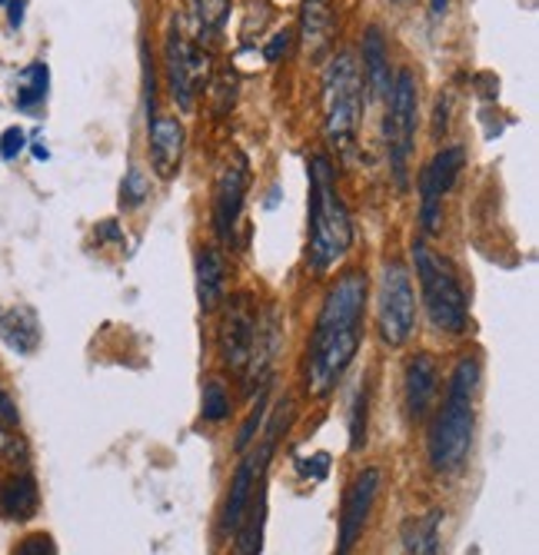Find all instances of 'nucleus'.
<instances>
[{
  "label": "nucleus",
  "mask_w": 539,
  "mask_h": 555,
  "mask_svg": "<svg viewBox=\"0 0 539 555\" xmlns=\"http://www.w3.org/2000/svg\"><path fill=\"white\" fill-rule=\"evenodd\" d=\"M410 254L429 326L439 336H463L470 326V296L463 289L460 270L447 254L426 246V240H413Z\"/></svg>",
  "instance_id": "nucleus-4"
},
{
  "label": "nucleus",
  "mask_w": 539,
  "mask_h": 555,
  "mask_svg": "<svg viewBox=\"0 0 539 555\" xmlns=\"http://www.w3.org/2000/svg\"><path fill=\"white\" fill-rule=\"evenodd\" d=\"M220 307H227L223 320H220V333H217L220 360H223V370L243 376V370H247V363H251L254 339H257V323H260L257 296L251 289H240L227 302H220Z\"/></svg>",
  "instance_id": "nucleus-10"
},
{
  "label": "nucleus",
  "mask_w": 539,
  "mask_h": 555,
  "mask_svg": "<svg viewBox=\"0 0 539 555\" xmlns=\"http://www.w3.org/2000/svg\"><path fill=\"white\" fill-rule=\"evenodd\" d=\"M367 426H370V383H360L350 406V452H360L367 446Z\"/></svg>",
  "instance_id": "nucleus-26"
},
{
  "label": "nucleus",
  "mask_w": 539,
  "mask_h": 555,
  "mask_svg": "<svg viewBox=\"0 0 539 555\" xmlns=\"http://www.w3.org/2000/svg\"><path fill=\"white\" fill-rule=\"evenodd\" d=\"M47 93H51V67H47L43 61H34V64H27L24 70H21V77H17V93H14V104L21 107V111H37L43 100H47Z\"/></svg>",
  "instance_id": "nucleus-23"
},
{
  "label": "nucleus",
  "mask_w": 539,
  "mask_h": 555,
  "mask_svg": "<svg viewBox=\"0 0 539 555\" xmlns=\"http://www.w3.org/2000/svg\"><path fill=\"white\" fill-rule=\"evenodd\" d=\"M273 449H277V426L264 436L260 449H247L240 456V466L230 479L227 499H223V509H220V535H233L247 516L254 492L260 482H267V466L273 460Z\"/></svg>",
  "instance_id": "nucleus-11"
},
{
  "label": "nucleus",
  "mask_w": 539,
  "mask_h": 555,
  "mask_svg": "<svg viewBox=\"0 0 539 555\" xmlns=\"http://www.w3.org/2000/svg\"><path fill=\"white\" fill-rule=\"evenodd\" d=\"M251 190V160L243 150H230L223 160L217 183H214V233L227 243L233 240L240 217H243V199Z\"/></svg>",
  "instance_id": "nucleus-13"
},
{
  "label": "nucleus",
  "mask_w": 539,
  "mask_h": 555,
  "mask_svg": "<svg viewBox=\"0 0 539 555\" xmlns=\"http://www.w3.org/2000/svg\"><path fill=\"white\" fill-rule=\"evenodd\" d=\"M267 396H270V389L264 386L260 389V399H257V406L251 410V416H247V423L240 426V433H236V439H233V452L236 456H243L251 446H254V439H257V433H260V426H264V420H267Z\"/></svg>",
  "instance_id": "nucleus-27"
},
{
  "label": "nucleus",
  "mask_w": 539,
  "mask_h": 555,
  "mask_svg": "<svg viewBox=\"0 0 539 555\" xmlns=\"http://www.w3.org/2000/svg\"><path fill=\"white\" fill-rule=\"evenodd\" d=\"M479 383H483L479 357L463 352L447 376L444 399H439V406L433 410L429 433H426V460H429V469L439 476L460 473L470 460V449L476 439Z\"/></svg>",
  "instance_id": "nucleus-2"
},
{
  "label": "nucleus",
  "mask_w": 539,
  "mask_h": 555,
  "mask_svg": "<svg viewBox=\"0 0 539 555\" xmlns=\"http://www.w3.org/2000/svg\"><path fill=\"white\" fill-rule=\"evenodd\" d=\"M383 143L389 173L397 190H410V164L416 150V127H420V83L413 70H397L394 87L383 100Z\"/></svg>",
  "instance_id": "nucleus-6"
},
{
  "label": "nucleus",
  "mask_w": 539,
  "mask_h": 555,
  "mask_svg": "<svg viewBox=\"0 0 539 555\" xmlns=\"http://www.w3.org/2000/svg\"><path fill=\"white\" fill-rule=\"evenodd\" d=\"M264 526H267V482L257 486L247 516H243L236 535V555H260L264 552Z\"/></svg>",
  "instance_id": "nucleus-21"
},
{
  "label": "nucleus",
  "mask_w": 539,
  "mask_h": 555,
  "mask_svg": "<svg viewBox=\"0 0 539 555\" xmlns=\"http://www.w3.org/2000/svg\"><path fill=\"white\" fill-rule=\"evenodd\" d=\"M0 8H8V21H11V27H14V30L24 24V14H27V0H0Z\"/></svg>",
  "instance_id": "nucleus-35"
},
{
  "label": "nucleus",
  "mask_w": 539,
  "mask_h": 555,
  "mask_svg": "<svg viewBox=\"0 0 539 555\" xmlns=\"http://www.w3.org/2000/svg\"><path fill=\"white\" fill-rule=\"evenodd\" d=\"M210 104H214V117H227L236 104V77L230 70H223L214 87H210Z\"/></svg>",
  "instance_id": "nucleus-29"
},
{
  "label": "nucleus",
  "mask_w": 539,
  "mask_h": 555,
  "mask_svg": "<svg viewBox=\"0 0 539 555\" xmlns=\"http://www.w3.org/2000/svg\"><path fill=\"white\" fill-rule=\"evenodd\" d=\"M0 339H4L8 349H14L17 357H34L40 349V339H43V326H40V317L34 307H11L0 313Z\"/></svg>",
  "instance_id": "nucleus-19"
},
{
  "label": "nucleus",
  "mask_w": 539,
  "mask_h": 555,
  "mask_svg": "<svg viewBox=\"0 0 539 555\" xmlns=\"http://www.w3.org/2000/svg\"><path fill=\"white\" fill-rule=\"evenodd\" d=\"M370 273L343 270L323 293L304 352V389L310 399H330L354 366L367 333Z\"/></svg>",
  "instance_id": "nucleus-1"
},
{
  "label": "nucleus",
  "mask_w": 539,
  "mask_h": 555,
  "mask_svg": "<svg viewBox=\"0 0 539 555\" xmlns=\"http://www.w3.org/2000/svg\"><path fill=\"white\" fill-rule=\"evenodd\" d=\"M363 74L350 50H339L323 67V133L336 154H350L357 146L363 120Z\"/></svg>",
  "instance_id": "nucleus-5"
},
{
  "label": "nucleus",
  "mask_w": 539,
  "mask_h": 555,
  "mask_svg": "<svg viewBox=\"0 0 539 555\" xmlns=\"http://www.w3.org/2000/svg\"><path fill=\"white\" fill-rule=\"evenodd\" d=\"M466 167V150L460 143L439 146L429 157V164L420 170L416 190H420V227L426 236H433L444 223V199L450 196V190L457 186L460 173Z\"/></svg>",
  "instance_id": "nucleus-9"
},
{
  "label": "nucleus",
  "mask_w": 539,
  "mask_h": 555,
  "mask_svg": "<svg viewBox=\"0 0 539 555\" xmlns=\"http://www.w3.org/2000/svg\"><path fill=\"white\" fill-rule=\"evenodd\" d=\"M11 555H57V542L51 532H30L14 545Z\"/></svg>",
  "instance_id": "nucleus-30"
},
{
  "label": "nucleus",
  "mask_w": 539,
  "mask_h": 555,
  "mask_svg": "<svg viewBox=\"0 0 539 555\" xmlns=\"http://www.w3.org/2000/svg\"><path fill=\"white\" fill-rule=\"evenodd\" d=\"M376 333L383 346L400 349L416 333V289L403 260H386L376 283Z\"/></svg>",
  "instance_id": "nucleus-7"
},
{
  "label": "nucleus",
  "mask_w": 539,
  "mask_h": 555,
  "mask_svg": "<svg viewBox=\"0 0 539 555\" xmlns=\"http://www.w3.org/2000/svg\"><path fill=\"white\" fill-rule=\"evenodd\" d=\"M0 456L11 463H21V466L27 463V442L4 423H0Z\"/></svg>",
  "instance_id": "nucleus-31"
},
{
  "label": "nucleus",
  "mask_w": 539,
  "mask_h": 555,
  "mask_svg": "<svg viewBox=\"0 0 539 555\" xmlns=\"http://www.w3.org/2000/svg\"><path fill=\"white\" fill-rule=\"evenodd\" d=\"M310 173V207H307V267L323 276L336 263L350 257L357 230L347 199L336 186V173L326 154H313L307 164Z\"/></svg>",
  "instance_id": "nucleus-3"
},
{
  "label": "nucleus",
  "mask_w": 539,
  "mask_h": 555,
  "mask_svg": "<svg viewBox=\"0 0 539 555\" xmlns=\"http://www.w3.org/2000/svg\"><path fill=\"white\" fill-rule=\"evenodd\" d=\"M447 11H450V0H429V17L433 21H444Z\"/></svg>",
  "instance_id": "nucleus-36"
},
{
  "label": "nucleus",
  "mask_w": 539,
  "mask_h": 555,
  "mask_svg": "<svg viewBox=\"0 0 539 555\" xmlns=\"http://www.w3.org/2000/svg\"><path fill=\"white\" fill-rule=\"evenodd\" d=\"M439 519H444V513L433 509L426 516H413L403 522V545L410 555H444V545H439Z\"/></svg>",
  "instance_id": "nucleus-22"
},
{
  "label": "nucleus",
  "mask_w": 539,
  "mask_h": 555,
  "mask_svg": "<svg viewBox=\"0 0 539 555\" xmlns=\"http://www.w3.org/2000/svg\"><path fill=\"white\" fill-rule=\"evenodd\" d=\"M290 47H293V30L290 27H283V30H277L273 37H270V43H267V61L270 64H277V61H283L286 54H290Z\"/></svg>",
  "instance_id": "nucleus-33"
},
{
  "label": "nucleus",
  "mask_w": 539,
  "mask_h": 555,
  "mask_svg": "<svg viewBox=\"0 0 539 555\" xmlns=\"http://www.w3.org/2000/svg\"><path fill=\"white\" fill-rule=\"evenodd\" d=\"M146 140H151V167L161 180H174L183 164V146H187V130L177 117H154L146 124Z\"/></svg>",
  "instance_id": "nucleus-15"
},
{
  "label": "nucleus",
  "mask_w": 539,
  "mask_h": 555,
  "mask_svg": "<svg viewBox=\"0 0 539 555\" xmlns=\"http://www.w3.org/2000/svg\"><path fill=\"white\" fill-rule=\"evenodd\" d=\"M164 64H167L164 74H167L170 100L183 114H190L193 104H197L201 90L210 80V54L193 40H187L180 24L174 21L170 34H167V47H164Z\"/></svg>",
  "instance_id": "nucleus-8"
},
{
  "label": "nucleus",
  "mask_w": 539,
  "mask_h": 555,
  "mask_svg": "<svg viewBox=\"0 0 539 555\" xmlns=\"http://www.w3.org/2000/svg\"><path fill=\"white\" fill-rule=\"evenodd\" d=\"M360 74H363V87L373 100H386L389 87H394V67H389V43L380 24H370L360 37Z\"/></svg>",
  "instance_id": "nucleus-16"
},
{
  "label": "nucleus",
  "mask_w": 539,
  "mask_h": 555,
  "mask_svg": "<svg viewBox=\"0 0 539 555\" xmlns=\"http://www.w3.org/2000/svg\"><path fill=\"white\" fill-rule=\"evenodd\" d=\"M0 423L11 426V429H17V426H21V410H17L14 396H11L4 386H0Z\"/></svg>",
  "instance_id": "nucleus-34"
},
{
  "label": "nucleus",
  "mask_w": 539,
  "mask_h": 555,
  "mask_svg": "<svg viewBox=\"0 0 539 555\" xmlns=\"http://www.w3.org/2000/svg\"><path fill=\"white\" fill-rule=\"evenodd\" d=\"M201 416H204V423H210V426H220V423H227V420L233 416V396H230V389H227L223 379L210 376V379L204 383V392H201Z\"/></svg>",
  "instance_id": "nucleus-25"
},
{
  "label": "nucleus",
  "mask_w": 539,
  "mask_h": 555,
  "mask_svg": "<svg viewBox=\"0 0 539 555\" xmlns=\"http://www.w3.org/2000/svg\"><path fill=\"white\" fill-rule=\"evenodd\" d=\"M190 11H193L201 43H214L223 34V24L230 17V0H190Z\"/></svg>",
  "instance_id": "nucleus-24"
},
{
  "label": "nucleus",
  "mask_w": 539,
  "mask_h": 555,
  "mask_svg": "<svg viewBox=\"0 0 539 555\" xmlns=\"http://www.w3.org/2000/svg\"><path fill=\"white\" fill-rule=\"evenodd\" d=\"M380 492H383V469L376 466H367L350 479L347 492H343L339 522H336V555H350L357 548V542L370 526Z\"/></svg>",
  "instance_id": "nucleus-12"
},
{
  "label": "nucleus",
  "mask_w": 539,
  "mask_h": 555,
  "mask_svg": "<svg viewBox=\"0 0 539 555\" xmlns=\"http://www.w3.org/2000/svg\"><path fill=\"white\" fill-rule=\"evenodd\" d=\"M27 146V133L21 127H8L0 133V160H17Z\"/></svg>",
  "instance_id": "nucleus-32"
},
{
  "label": "nucleus",
  "mask_w": 539,
  "mask_h": 555,
  "mask_svg": "<svg viewBox=\"0 0 539 555\" xmlns=\"http://www.w3.org/2000/svg\"><path fill=\"white\" fill-rule=\"evenodd\" d=\"M40 509V489L34 473L17 469L8 479H0V516L8 522H30Z\"/></svg>",
  "instance_id": "nucleus-18"
},
{
  "label": "nucleus",
  "mask_w": 539,
  "mask_h": 555,
  "mask_svg": "<svg viewBox=\"0 0 539 555\" xmlns=\"http://www.w3.org/2000/svg\"><path fill=\"white\" fill-rule=\"evenodd\" d=\"M439 399V366L429 352H413L403 366V413L407 423H426Z\"/></svg>",
  "instance_id": "nucleus-14"
},
{
  "label": "nucleus",
  "mask_w": 539,
  "mask_h": 555,
  "mask_svg": "<svg viewBox=\"0 0 539 555\" xmlns=\"http://www.w3.org/2000/svg\"><path fill=\"white\" fill-rule=\"evenodd\" d=\"M227 299V260L217 246H204L197 254V302L204 313H214Z\"/></svg>",
  "instance_id": "nucleus-20"
},
{
  "label": "nucleus",
  "mask_w": 539,
  "mask_h": 555,
  "mask_svg": "<svg viewBox=\"0 0 539 555\" xmlns=\"http://www.w3.org/2000/svg\"><path fill=\"white\" fill-rule=\"evenodd\" d=\"M146 196H151V183H146V177L137 167H130L124 173V183H120V207L137 210V207L146 204Z\"/></svg>",
  "instance_id": "nucleus-28"
},
{
  "label": "nucleus",
  "mask_w": 539,
  "mask_h": 555,
  "mask_svg": "<svg viewBox=\"0 0 539 555\" xmlns=\"http://www.w3.org/2000/svg\"><path fill=\"white\" fill-rule=\"evenodd\" d=\"M389 4H407V0H389Z\"/></svg>",
  "instance_id": "nucleus-37"
},
{
  "label": "nucleus",
  "mask_w": 539,
  "mask_h": 555,
  "mask_svg": "<svg viewBox=\"0 0 539 555\" xmlns=\"http://www.w3.org/2000/svg\"><path fill=\"white\" fill-rule=\"evenodd\" d=\"M336 37V4L333 0H304L300 4V43L310 61H323Z\"/></svg>",
  "instance_id": "nucleus-17"
}]
</instances>
